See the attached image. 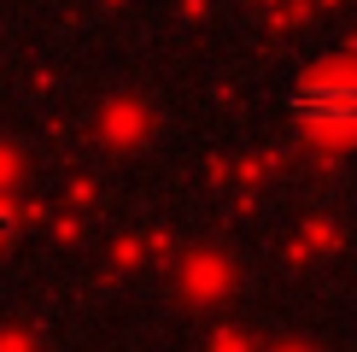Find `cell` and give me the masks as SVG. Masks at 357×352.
<instances>
[{
	"label": "cell",
	"mask_w": 357,
	"mask_h": 352,
	"mask_svg": "<svg viewBox=\"0 0 357 352\" xmlns=\"http://www.w3.org/2000/svg\"><path fill=\"white\" fill-rule=\"evenodd\" d=\"M305 124L317 129H357V71H322L293 94Z\"/></svg>",
	"instance_id": "cell-1"
},
{
	"label": "cell",
	"mask_w": 357,
	"mask_h": 352,
	"mask_svg": "<svg viewBox=\"0 0 357 352\" xmlns=\"http://www.w3.org/2000/svg\"><path fill=\"white\" fill-rule=\"evenodd\" d=\"M6 235H12V212H6V205H0V241H6Z\"/></svg>",
	"instance_id": "cell-2"
}]
</instances>
